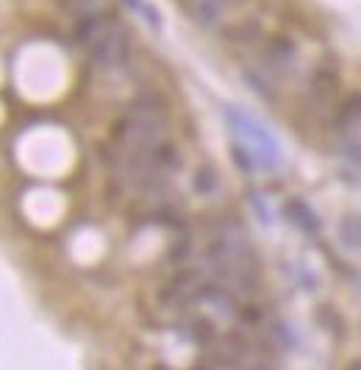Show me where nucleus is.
Wrapping results in <instances>:
<instances>
[{
	"label": "nucleus",
	"mask_w": 361,
	"mask_h": 370,
	"mask_svg": "<svg viewBox=\"0 0 361 370\" xmlns=\"http://www.w3.org/2000/svg\"><path fill=\"white\" fill-rule=\"evenodd\" d=\"M226 117H228L231 123V131L239 136V145L250 151V156L256 159V165H264V168L278 165V159H281L278 142H275V136L270 134L259 120H253L242 109H226Z\"/></svg>",
	"instance_id": "obj_1"
},
{
	"label": "nucleus",
	"mask_w": 361,
	"mask_h": 370,
	"mask_svg": "<svg viewBox=\"0 0 361 370\" xmlns=\"http://www.w3.org/2000/svg\"><path fill=\"white\" fill-rule=\"evenodd\" d=\"M284 214L289 217V223H295L297 229L306 232V234H317L320 232V220L314 217V212L300 198H289V201L284 203Z\"/></svg>",
	"instance_id": "obj_2"
},
{
	"label": "nucleus",
	"mask_w": 361,
	"mask_h": 370,
	"mask_svg": "<svg viewBox=\"0 0 361 370\" xmlns=\"http://www.w3.org/2000/svg\"><path fill=\"white\" fill-rule=\"evenodd\" d=\"M361 123V92L350 95L336 111V129H353Z\"/></svg>",
	"instance_id": "obj_3"
},
{
	"label": "nucleus",
	"mask_w": 361,
	"mask_h": 370,
	"mask_svg": "<svg viewBox=\"0 0 361 370\" xmlns=\"http://www.w3.org/2000/svg\"><path fill=\"white\" fill-rule=\"evenodd\" d=\"M336 89H339L336 72H331V70H317V72H314V78H311V92H314L320 101H331V98L336 95Z\"/></svg>",
	"instance_id": "obj_4"
},
{
	"label": "nucleus",
	"mask_w": 361,
	"mask_h": 370,
	"mask_svg": "<svg viewBox=\"0 0 361 370\" xmlns=\"http://www.w3.org/2000/svg\"><path fill=\"white\" fill-rule=\"evenodd\" d=\"M292 59H295V45L292 42H287V39H272L270 42L267 62L272 67H287V65H292Z\"/></svg>",
	"instance_id": "obj_5"
},
{
	"label": "nucleus",
	"mask_w": 361,
	"mask_h": 370,
	"mask_svg": "<svg viewBox=\"0 0 361 370\" xmlns=\"http://www.w3.org/2000/svg\"><path fill=\"white\" fill-rule=\"evenodd\" d=\"M339 234H342L348 248L361 251V214H348L339 226Z\"/></svg>",
	"instance_id": "obj_6"
},
{
	"label": "nucleus",
	"mask_w": 361,
	"mask_h": 370,
	"mask_svg": "<svg viewBox=\"0 0 361 370\" xmlns=\"http://www.w3.org/2000/svg\"><path fill=\"white\" fill-rule=\"evenodd\" d=\"M189 337L200 342V345H209V342H214V337H217V329H214V323L209 320V317H189Z\"/></svg>",
	"instance_id": "obj_7"
},
{
	"label": "nucleus",
	"mask_w": 361,
	"mask_h": 370,
	"mask_svg": "<svg viewBox=\"0 0 361 370\" xmlns=\"http://www.w3.org/2000/svg\"><path fill=\"white\" fill-rule=\"evenodd\" d=\"M192 187H195L197 195H214L217 187H220V178H217V173L211 168H200L192 175Z\"/></svg>",
	"instance_id": "obj_8"
},
{
	"label": "nucleus",
	"mask_w": 361,
	"mask_h": 370,
	"mask_svg": "<svg viewBox=\"0 0 361 370\" xmlns=\"http://www.w3.org/2000/svg\"><path fill=\"white\" fill-rule=\"evenodd\" d=\"M123 3H126L131 11H136V14H139V17H142L153 31H162V17H159V11H156L148 0H123Z\"/></svg>",
	"instance_id": "obj_9"
},
{
	"label": "nucleus",
	"mask_w": 361,
	"mask_h": 370,
	"mask_svg": "<svg viewBox=\"0 0 361 370\" xmlns=\"http://www.w3.org/2000/svg\"><path fill=\"white\" fill-rule=\"evenodd\" d=\"M231 156H233V162L239 165L242 173H253V170H256V159H253V156H250V151H248V148H242L239 142H233Z\"/></svg>",
	"instance_id": "obj_10"
},
{
	"label": "nucleus",
	"mask_w": 361,
	"mask_h": 370,
	"mask_svg": "<svg viewBox=\"0 0 361 370\" xmlns=\"http://www.w3.org/2000/svg\"><path fill=\"white\" fill-rule=\"evenodd\" d=\"M62 3H65L70 11H75V14L81 17V14H89V11L98 6L100 0H62Z\"/></svg>",
	"instance_id": "obj_11"
},
{
	"label": "nucleus",
	"mask_w": 361,
	"mask_h": 370,
	"mask_svg": "<svg viewBox=\"0 0 361 370\" xmlns=\"http://www.w3.org/2000/svg\"><path fill=\"white\" fill-rule=\"evenodd\" d=\"M348 370H361V359H356V362H350V368Z\"/></svg>",
	"instance_id": "obj_12"
},
{
	"label": "nucleus",
	"mask_w": 361,
	"mask_h": 370,
	"mask_svg": "<svg viewBox=\"0 0 361 370\" xmlns=\"http://www.w3.org/2000/svg\"><path fill=\"white\" fill-rule=\"evenodd\" d=\"M153 370H170V368H165V365H159V368H153Z\"/></svg>",
	"instance_id": "obj_13"
}]
</instances>
